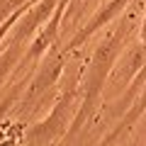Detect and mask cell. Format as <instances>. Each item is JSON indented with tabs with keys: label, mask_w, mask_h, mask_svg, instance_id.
<instances>
[{
	"label": "cell",
	"mask_w": 146,
	"mask_h": 146,
	"mask_svg": "<svg viewBox=\"0 0 146 146\" xmlns=\"http://www.w3.org/2000/svg\"><path fill=\"white\" fill-rule=\"evenodd\" d=\"M139 25H141L139 5L131 3V5L124 10V15L117 20V25L107 32V36L95 46L93 56L88 58L85 71H83L80 107H78V112H76V119H73L66 139H63V146H71L73 141H76V134H78V131L85 127V122L98 112L100 100H102V95H105V85H107L110 73H112V68H115V63L119 61L122 51L136 39Z\"/></svg>",
	"instance_id": "1"
},
{
	"label": "cell",
	"mask_w": 146,
	"mask_h": 146,
	"mask_svg": "<svg viewBox=\"0 0 146 146\" xmlns=\"http://www.w3.org/2000/svg\"><path fill=\"white\" fill-rule=\"evenodd\" d=\"M95 0H68L66 5V12H63V29H73V22L80 20V17L85 15V10H88L90 5H93ZM100 3V0H98Z\"/></svg>",
	"instance_id": "5"
},
{
	"label": "cell",
	"mask_w": 146,
	"mask_h": 146,
	"mask_svg": "<svg viewBox=\"0 0 146 146\" xmlns=\"http://www.w3.org/2000/svg\"><path fill=\"white\" fill-rule=\"evenodd\" d=\"M66 66H68V51H63L61 44H56V46L39 61V66L34 68V76H32V80L27 83V90H25V102L27 105L39 102V98H44V95L63 78Z\"/></svg>",
	"instance_id": "3"
},
{
	"label": "cell",
	"mask_w": 146,
	"mask_h": 146,
	"mask_svg": "<svg viewBox=\"0 0 146 146\" xmlns=\"http://www.w3.org/2000/svg\"><path fill=\"white\" fill-rule=\"evenodd\" d=\"M29 46V42H22V39H15V36H7L5 46L0 49V88L5 83V78L12 71H17V66L25 58V51Z\"/></svg>",
	"instance_id": "4"
},
{
	"label": "cell",
	"mask_w": 146,
	"mask_h": 146,
	"mask_svg": "<svg viewBox=\"0 0 146 146\" xmlns=\"http://www.w3.org/2000/svg\"><path fill=\"white\" fill-rule=\"evenodd\" d=\"M139 42H141V46H144V51H146V10H144V15H141V25H139Z\"/></svg>",
	"instance_id": "6"
},
{
	"label": "cell",
	"mask_w": 146,
	"mask_h": 146,
	"mask_svg": "<svg viewBox=\"0 0 146 146\" xmlns=\"http://www.w3.org/2000/svg\"><path fill=\"white\" fill-rule=\"evenodd\" d=\"M80 107V90H78V76L63 73V93L39 124L29 127L25 131V146H51L63 136L66 139L68 129H71L76 112Z\"/></svg>",
	"instance_id": "2"
}]
</instances>
